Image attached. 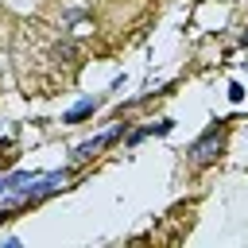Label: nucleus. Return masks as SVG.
Here are the masks:
<instances>
[{
  "instance_id": "nucleus-2",
  "label": "nucleus",
  "mask_w": 248,
  "mask_h": 248,
  "mask_svg": "<svg viewBox=\"0 0 248 248\" xmlns=\"http://www.w3.org/2000/svg\"><path fill=\"white\" fill-rule=\"evenodd\" d=\"M93 105H97V101H81V105H78V108H74L66 120H81V116H89V112H93Z\"/></svg>"
},
{
  "instance_id": "nucleus-1",
  "label": "nucleus",
  "mask_w": 248,
  "mask_h": 248,
  "mask_svg": "<svg viewBox=\"0 0 248 248\" xmlns=\"http://www.w3.org/2000/svg\"><path fill=\"white\" fill-rule=\"evenodd\" d=\"M217 151H221V143H217V132H205V136H202V140L194 143L190 159H194V163H209V159H213Z\"/></svg>"
},
{
  "instance_id": "nucleus-3",
  "label": "nucleus",
  "mask_w": 248,
  "mask_h": 248,
  "mask_svg": "<svg viewBox=\"0 0 248 248\" xmlns=\"http://www.w3.org/2000/svg\"><path fill=\"white\" fill-rule=\"evenodd\" d=\"M0 190H8V178H0Z\"/></svg>"
}]
</instances>
